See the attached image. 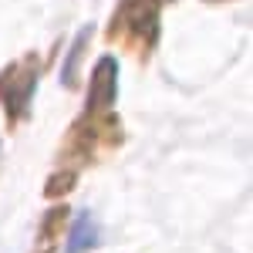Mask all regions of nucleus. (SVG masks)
Returning a JSON list of instances; mask_svg holds the SVG:
<instances>
[{
  "instance_id": "obj_1",
  "label": "nucleus",
  "mask_w": 253,
  "mask_h": 253,
  "mask_svg": "<svg viewBox=\"0 0 253 253\" xmlns=\"http://www.w3.org/2000/svg\"><path fill=\"white\" fill-rule=\"evenodd\" d=\"M122 118L115 112H95V108H84L78 115V122L71 125V132L61 142L58 159L78 172L81 166H91L98 159V152H112L122 145Z\"/></svg>"
},
{
  "instance_id": "obj_2",
  "label": "nucleus",
  "mask_w": 253,
  "mask_h": 253,
  "mask_svg": "<svg viewBox=\"0 0 253 253\" xmlns=\"http://www.w3.org/2000/svg\"><path fill=\"white\" fill-rule=\"evenodd\" d=\"M166 3L172 0H118L108 24V41L122 44L135 61H149L159 44V17Z\"/></svg>"
},
{
  "instance_id": "obj_3",
  "label": "nucleus",
  "mask_w": 253,
  "mask_h": 253,
  "mask_svg": "<svg viewBox=\"0 0 253 253\" xmlns=\"http://www.w3.org/2000/svg\"><path fill=\"white\" fill-rule=\"evenodd\" d=\"M41 71H44L41 54H24L20 61L7 64L0 71V105H3V115H7L10 128L31 115V101H34V91H38Z\"/></svg>"
},
{
  "instance_id": "obj_4",
  "label": "nucleus",
  "mask_w": 253,
  "mask_h": 253,
  "mask_svg": "<svg viewBox=\"0 0 253 253\" xmlns=\"http://www.w3.org/2000/svg\"><path fill=\"white\" fill-rule=\"evenodd\" d=\"M118 98V61L112 54L95 61V71H91V84H88V101L84 108H95V112H112Z\"/></svg>"
},
{
  "instance_id": "obj_5",
  "label": "nucleus",
  "mask_w": 253,
  "mask_h": 253,
  "mask_svg": "<svg viewBox=\"0 0 253 253\" xmlns=\"http://www.w3.org/2000/svg\"><path fill=\"white\" fill-rule=\"evenodd\" d=\"M95 34V24H84L78 31V38L71 41V51H68V58L61 64V84L68 88V91H75L78 88V68H81V58H84V51H88V41Z\"/></svg>"
},
{
  "instance_id": "obj_6",
  "label": "nucleus",
  "mask_w": 253,
  "mask_h": 253,
  "mask_svg": "<svg viewBox=\"0 0 253 253\" xmlns=\"http://www.w3.org/2000/svg\"><path fill=\"white\" fill-rule=\"evenodd\" d=\"M64 226H68V206H51L47 213L41 216V233H38V247H34V253H54L58 236H61Z\"/></svg>"
},
{
  "instance_id": "obj_7",
  "label": "nucleus",
  "mask_w": 253,
  "mask_h": 253,
  "mask_svg": "<svg viewBox=\"0 0 253 253\" xmlns=\"http://www.w3.org/2000/svg\"><path fill=\"white\" fill-rule=\"evenodd\" d=\"M98 243V223L91 213H78L71 230H68V240H64V253H84Z\"/></svg>"
},
{
  "instance_id": "obj_8",
  "label": "nucleus",
  "mask_w": 253,
  "mask_h": 253,
  "mask_svg": "<svg viewBox=\"0 0 253 253\" xmlns=\"http://www.w3.org/2000/svg\"><path fill=\"white\" fill-rule=\"evenodd\" d=\"M75 182H78V172H75V169H58V172L51 175V182H44V196H47V199H58V196L71 193Z\"/></svg>"
}]
</instances>
